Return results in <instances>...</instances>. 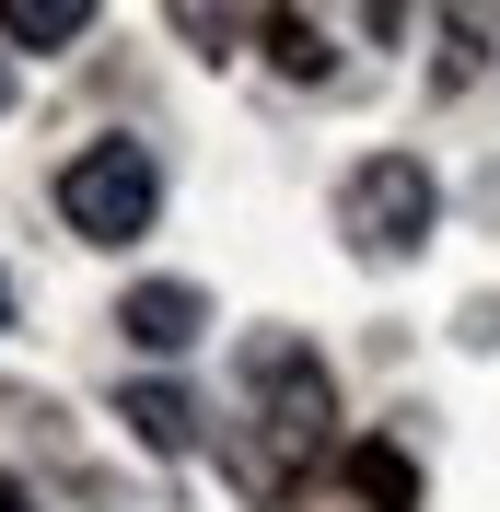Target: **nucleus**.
Segmentation results:
<instances>
[{
    "label": "nucleus",
    "instance_id": "1",
    "mask_svg": "<svg viewBox=\"0 0 500 512\" xmlns=\"http://www.w3.org/2000/svg\"><path fill=\"white\" fill-rule=\"evenodd\" d=\"M338 233L349 256H373V268H396V256H419L442 233V175L419 152H373L338 175Z\"/></svg>",
    "mask_w": 500,
    "mask_h": 512
},
{
    "label": "nucleus",
    "instance_id": "8",
    "mask_svg": "<svg viewBox=\"0 0 500 512\" xmlns=\"http://www.w3.org/2000/svg\"><path fill=\"white\" fill-rule=\"evenodd\" d=\"M0 512H24V489H12V478H0Z\"/></svg>",
    "mask_w": 500,
    "mask_h": 512
},
{
    "label": "nucleus",
    "instance_id": "3",
    "mask_svg": "<svg viewBox=\"0 0 500 512\" xmlns=\"http://www.w3.org/2000/svg\"><path fill=\"white\" fill-rule=\"evenodd\" d=\"M245 396L256 419L280 431V454H303L314 431H326V361L291 338V326H268V338H245Z\"/></svg>",
    "mask_w": 500,
    "mask_h": 512
},
{
    "label": "nucleus",
    "instance_id": "2",
    "mask_svg": "<svg viewBox=\"0 0 500 512\" xmlns=\"http://www.w3.org/2000/svg\"><path fill=\"white\" fill-rule=\"evenodd\" d=\"M152 210H163V163L140 140H82L59 163V222L82 245H128V233H152Z\"/></svg>",
    "mask_w": 500,
    "mask_h": 512
},
{
    "label": "nucleus",
    "instance_id": "4",
    "mask_svg": "<svg viewBox=\"0 0 500 512\" xmlns=\"http://www.w3.org/2000/svg\"><path fill=\"white\" fill-rule=\"evenodd\" d=\"M198 326H210V291H198V280H140V291L117 303V338H128V350H152V361L198 350Z\"/></svg>",
    "mask_w": 500,
    "mask_h": 512
},
{
    "label": "nucleus",
    "instance_id": "9",
    "mask_svg": "<svg viewBox=\"0 0 500 512\" xmlns=\"http://www.w3.org/2000/svg\"><path fill=\"white\" fill-rule=\"evenodd\" d=\"M0 326H12V291H0Z\"/></svg>",
    "mask_w": 500,
    "mask_h": 512
},
{
    "label": "nucleus",
    "instance_id": "5",
    "mask_svg": "<svg viewBox=\"0 0 500 512\" xmlns=\"http://www.w3.org/2000/svg\"><path fill=\"white\" fill-rule=\"evenodd\" d=\"M0 35L35 47V59H59L70 35H94V0H0Z\"/></svg>",
    "mask_w": 500,
    "mask_h": 512
},
{
    "label": "nucleus",
    "instance_id": "6",
    "mask_svg": "<svg viewBox=\"0 0 500 512\" xmlns=\"http://www.w3.org/2000/svg\"><path fill=\"white\" fill-rule=\"evenodd\" d=\"M117 419H128L152 454H187V443H198V408L175 396V384H128V396H117Z\"/></svg>",
    "mask_w": 500,
    "mask_h": 512
},
{
    "label": "nucleus",
    "instance_id": "7",
    "mask_svg": "<svg viewBox=\"0 0 500 512\" xmlns=\"http://www.w3.org/2000/svg\"><path fill=\"white\" fill-rule=\"evenodd\" d=\"M0 117H12V59H0Z\"/></svg>",
    "mask_w": 500,
    "mask_h": 512
}]
</instances>
